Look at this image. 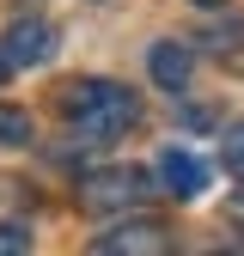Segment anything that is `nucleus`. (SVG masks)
<instances>
[{
  "mask_svg": "<svg viewBox=\"0 0 244 256\" xmlns=\"http://www.w3.org/2000/svg\"><path fill=\"white\" fill-rule=\"evenodd\" d=\"M61 116H68V128L80 140L110 146L140 122V98L116 80H74V86H61Z\"/></svg>",
  "mask_w": 244,
  "mask_h": 256,
  "instance_id": "f257e3e1",
  "label": "nucleus"
},
{
  "mask_svg": "<svg viewBox=\"0 0 244 256\" xmlns=\"http://www.w3.org/2000/svg\"><path fill=\"white\" fill-rule=\"evenodd\" d=\"M74 196H80L86 214H128V208H140V202L152 196V183H146V171H134V165H104V171H86Z\"/></svg>",
  "mask_w": 244,
  "mask_h": 256,
  "instance_id": "f03ea898",
  "label": "nucleus"
},
{
  "mask_svg": "<svg viewBox=\"0 0 244 256\" xmlns=\"http://www.w3.org/2000/svg\"><path fill=\"white\" fill-rule=\"evenodd\" d=\"M92 250H98V256H165L171 238H165L159 220H134V226L122 220V226H110V232L92 238Z\"/></svg>",
  "mask_w": 244,
  "mask_h": 256,
  "instance_id": "7ed1b4c3",
  "label": "nucleus"
},
{
  "mask_svg": "<svg viewBox=\"0 0 244 256\" xmlns=\"http://www.w3.org/2000/svg\"><path fill=\"white\" fill-rule=\"evenodd\" d=\"M152 177H159V189H165V196H177V202H196L202 189H208V165H202L190 146H165L159 165H152Z\"/></svg>",
  "mask_w": 244,
  "mask_h": 256,
  "instance_id": "20e7f679",
  "label": "nucleus"
},
{
  "mask_svg": "<svg viewBox=\"0 0 244 256\" xmlns=\"http://www.w3.org/2000/svg\"><path fill=\"white\" fill-rule=\"evenodd\" d=\"M146 74H152V86H165L171 98H177V92H190V74H196V49H190V43H177V37L152 43V49H146Z\"/></svg>",
  "mask_w": 244,
  "mask_h": 256,
  "instance_id": "39448f33",
  "label": "nucleus"
},
{
  "mask_svg": "<svg viewBox=\"0 0 244 256\" xmlns=\"http://www.w3.org/2000/svg\"><path fill=\"white\" fill-rule=\"evenodd\" d=\"M6 61L12 68H43V61L55 55V24H43V18H18L12 30H6Z\"/></svg>",
  "mask_w": 244,
  "mask_h": 256,
  "instance_id": "423d86ee",
  "label": "nucleus"
},
{
  "mask_svg": "<svg viewBox=\"0 0 244 256\" xmlns=\"http://www.w3.org/2000/svg\"><path fill=\"white\" fill-rule=\"evenodd\" d=\"M24 140H30V110L0 104V146H24Z\"/></svg>",
  "mask_w": 244,
  "mask_h": 256,
  "instance_id": "0eeeda50",
  "label": "nucleus"
},
{
  "mask_svg": "<svg viewBox=\"0 0 244 256\" xmlns=\"http://www.w3.org/2000/svg\"><path fill=\"white\" fill-rule=\"evenodd\" d=\"M220 158H226V171H232V177H244V116L226 122V134H220Z\"/></svg>",
  "mask_w": 244,
  "mask_h": 256,
  "instance_id": "6e6552de",
  "label": "nucleus"
},
{
  "mask_svg": "<svg viewBox=\"0 0 244 256\" xmlns=\"http://www.w3.org/2000/svg\"><path fill=\"white\" fill-rule=\"evenodd\" d=\"M202 43H208V49H244V18H232V24H214V30H202Z\"/></svg>",
  "mask_w": 244,
  "mask_h": 256,
  "instance_id": "1a4fd4ad",
  "label": "nucleus"
},
{
  "mask_svg": "<svg viewBox=\"0 0 244 256\" xmlns=\"http://www.w3.org/2000/svg\"><path fill=\"white\" fill-rule=\"evenodd\" d=\"M18 250H30V232L24 226H0V256H18Z\"/></svg>",
  "mask_w": 244,
  "mask_h": 256,
  "instance_id": "9d476101",
  "label": "nucleus"
},
{
  "mask_svg": "<svg viewBox=\"0 0 244 256\" xmlns=\"http://www.w3.org/2000/svg\"><path fill=\"white\" fill-rule=\"evenodd\" d=\"M226 214H232V220H238V226H244V189H238V196L226 202Z\"/></svg>",
  "mask_w": 244,
  "mask_h": 256,
  "instance_id": "9b49d317",
  "label": "nucleus"
},
{
  "mask_svg": "<svg viewBox=\"0 0 244 256\" xmlns=\"http://www.w3.org/2000/svg\"><path fill=\"white\" fill-rule=\"evenodd\" d=\"M12 80V61H6V49H0V86H6Z\"/></svg>",
  "mask_w": 244,
  "mask_h": 256,
  "instance_id": "f8f14e48",
  "label": "nucleus"
},
{
  "mask_svg": "<svg viewBox=\"0 0 244 256\" xmlns=\"http://www.w3.org/2000/svg\"><path fill=\"white\" fill-rule=\"evenodd\" d=\"M196 6H226V0H196Z\"/></svg>",
  "mask_w": 244,
  "mask_h": 256,
  "instance_id": "ddd939ff",
  "label": "nucleus"
}]
</instances>
